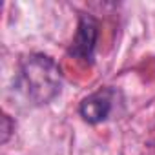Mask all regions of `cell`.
Returning a JSON list of instances; mask_svg holds the SVG:
<instances>
[{
  "label": "cell",
  "mask_w": 155,
  "mask_h": 155,
  "mask_svg": "<svg viewBox=\"0 0 155 155\" xmlns=\"http://www.w3.org/2000/svg\"><path fill=\"white\" fill-rule=\"evenodd\" d=\"M13 130H15V124L11 122L9 115L4 113V117H2V142H8V139H9Z\"/></svg>",
  "instance_id": "obj_4"
},
{
  "label": "cell",
  "mask_w": 155,
  "mask_h": 155,
  "mask_svg": "<svg viewBox=\"0 0 155 155\" xmlns=\"http://www.w3.org/2000/svg\"><path fill=\"white\" fill-rule=\"evenodd\" d=\"M97 38H99V22L91 15L82 13L79 17V26H77L75 38L68 51L69 57L81 60L84 64H91L95 48H97Z\"/></svg>",
  "instance_id": "obj_2"
},
{
  "label": "cell",
  "mask_w": 155,
  "mask_h": 155,
  "mask_svg": "<svg viewBox=\"0 0 155 155\" xmlns=\"http://www.w3.org/2000/svg\"><path fill=\"white\" fill-rule=\"evenodd\" d=\"M111 108H113V91L111 90H99V91L88 95L86 99H82L79 111L86 122L99 124L110 117Z\"/></svg>",
  "instance_id": "obj_3"
},
{
  "label": "cell",
  "mask_w": 155,
  "mask_h": 155,
  "mask_svg": "<svg viewBox=\"0 0 155 155\" xmlns=\"http://www.w3.org/2000/svg\"><path fill=\"white\" fill-rule=\"evenodd\" d=\"M18 84L31 102L48 104L60 93V69L51 57L29 55L22 62Z\"/></svg>",
  "instance_id": "obj_1"
}]
</instances>
